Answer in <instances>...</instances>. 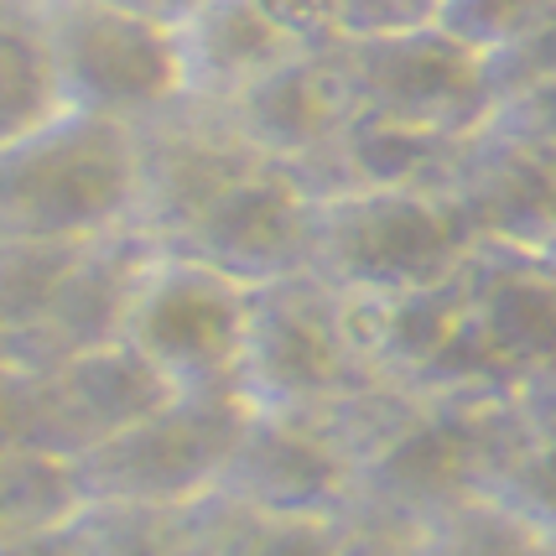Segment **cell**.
Instances as JSON below:
<instances>
[{
  "label": "cell",
  "mask_w": 556,
  "mask_h": 556,
  "mask_svg": "<svg viewBox=\"0 0 556 556\" xmlns=\"http://www.w3.org/2000/svg\"><path fill=\"white\" fill-rule=\"evenodd\" d=\"M63 110L146 125L188 99L177 31L115 0H37Z\"/></svg>",
  "instance_id": "8992f818"
},
{
  "label": "cell",
  "mask_w": 556,
  "mask_h": 556,
  "mask_svg": "<svg viewBox=\"0 0 556 556\" xmlns=\"http://www.w3.org/2000/svg\"><path fill=\"white\" fill-rule=\"evenodd\" d=\"M177 31L182 84L198 104H229L270 68L302 52V42L270 16L261 0H203Z\"/></svg>",
  "instance_id": "2e32d148"
},
{
  "label": "cell",
  "mask_w": 556,
  "mask_h": 556,
  "mask_svg": "<svg viewBox=\"0 0 556 556\" xmlns=\"http://www.w3.org/2000/svg\"><path fill=\"white\" fill-rule=\"evenodd\" d=\"M349 520L276 515L208 489L182 505V556H343Z\"/></svg>",
  "instance_id": "e0dca14e"
},
{
  "label": "cell",
  "mask_w": 556,
  "mask_h": 556,
  "mask_svg": "<svg viewBox=\"0 0 556 556\" xmlns=\"http://www.w3.org/2000/svg\"><path fill=\"white\" fill-rule=\"evenodd\" d=\"M250 401L240 390L172 395L167 406L78 458L89 505H188L208 494L240 442Z\"/></svg>",
  "instance_id": "9c48e42d"
},
{
  "label": "cell",
  "mask_w": 556,
  "mask_h": 556,
  "mask_svg": "<svg viewBox=\"0 0 556 556\" xmlns=\"http://www.w3.org/2000/svg\"><path fill=\"white\" fill-rule=\"evenodd\" d=\"M0 110H5V136L31 130L63 110L37 0H0Z\"/></svg>",
  "instance_id": "d6986e66"
},
{
  "label": "cell",
  "mask_w": 556,
  "mask_h": 556,
  "mask_svg": "<svg viewBox=\"0 0 556 556\" xmlns=\"http://www.w3.org/2000/svg\"><path fill=\"white\" fill-rule=\"evenodd\" d=\"M0 484H5V535L68 526L89 505L78 484V463L31 447H0Z\"/></svg>",
  "instance_id": "ffe728a7"
},
{
  "label": "cell",
  "mask_w": 556,
  "mask_h": 556,
  "mask_svg": "<svg viewBox=\"0 0 556 556\" xmlns=\"http://www.w3.org/2000/svg\"><path fill=\"white\" fill-rule=\"evenodd\" d=\"M468 323L509 380L556 364V270L526 244H473L463 261Z\"/></svg>",
  "instance_id": "5bb4252c"
},
{
  "label": "cell",
  "mask_w": 556,
  "mask_h": 556,
  "mask_svg": "<svg viewBox=\"0 0 556 556\" xmlns=\"http://www.w3.org/2000/svg\"><path fill=\"white\" fill-rule=\"evenodd\" d=\"M406 556H556V531L473 489L406 535Z\"/></svg>",
  "instance_id": "ac0fdd59"
},
{
  "label": "cell",
  "mask_w": 556,
  "mask_h": 556,
  "mask_svg": "<svg viewBox=\"0 0 556 556\" xmlns=\"http://www.w3.org/2000/svg\"><path fill=\"white\" fill-rule=\"evenodd\" d=\"M432 193L458 214L473 244L531 250L556 208V162L509 125L484 121L447 146Z\"/></svg>",
  "instance_id": "8fae6325"
},
{
  "label": "cell",
  "mask_w": 556,
  "mask_h": 556,
  "mask_svg": "<svg viewBox=\"0 0 556 556\" xmlns=\"http://www.w3.org/2000/svg\"><path fill=\"white\" fill-rule=\"evenodd\" d=\"M136 125L58 110L0 141V240L89 244L136 229Z\"/></svg>",
  "instance_id": "6da1fadb"
},
{
  "label": "cell",
  "mask_w": 556,
  "mask_h": 556,
  "mask_svg": "<svg viewBox=\"0 0 556 556\" xmlns=\"http://www.w3.org/2000/svg\"><path fill=\"white\" fill-rule=\"evenodd\" d=\"M5 556H89L84 552V535L78 526H52V531H31V535H5Z\"/></svg>",
  "instance_id": "603a6c76"
},
{
  "label": "cell",
  "mask_w": 556,
  "mask_h": 556,
  "mask_svg": "<svg viewBox=\"0 0 556 556\" xmlns=\"http://www.w3.org/2000/svg\"><path fill=\"white\" fill-rule=\"evenodd\" d=\"M214 489L255 509H276V515L343 520L349 489H354V463L343 458L339 442L323 432L313 416L250 406L240 442H235Z\"/></svg>",
  "instance_id": "7c38bea8"
},
{
  "label": "cell",
  "mask_w": 556,
  "mask_h": 556,
  "mask_svg": "<svg viewBox=\"0 0 556 556\" xmlns=\"http://www.w3.org/2000/svg\"><path fill=\"white\" fill-rule=\"evenodd\" d=\"M468 229L432 188H354L313 198L307 270L343 296H390L458 276Z\"/></svg>",
  "instance_id": "3957f363"
},
{
  "label": "cell",
  "mask_w": 556,
  "mask_h": 556,
  "mask_svg": "<svg viewBox=\"0 0 556 556\" xmlns=\"http://www.w3.org/2000/svg\"><path fill=\"white\" fill-rule=\"evenodd\" d=\"M432 5H437V0H421V11H427V16H432Z\"/></svg>",
  "instance_id": "4316f807"
},
{
  "label": "cell",
  "mask_w": 556,
  "mask_h": 556,
  "mask_svg": "<svg viewBox=\"0 0 556 556\" xmlns=\"http://www.w3.org/2000/svg\"><path fill=\"white\" fill-rule=\"evenodd\" d=\"M250 291L193 255L151 250L125 302L121 343L167 380L172 395L240 390Z\"/></svg>",
  "instance_id": "5b68a950"
},
{
  "label": "cell",
  "mask_w": 556,
  "mask_h": 556,
  "mask_svg": "<svg viewBox=\"0 0 556 556\" xmlns=\"http://www.w3.org/2000/svg\"><path fill=\"white\" fill-rule=\"evenodd\" d=\"M115 5L136 11V16H151V22H162V26H182L203 0H115Z\"/></svg>",
  "instance_id": "cb8c5ba5"
},
{
  "label": "cell",
  "mask_w": 556,
  "mask_h": 556,
  "mask_svg": "<svg viewBox=\"0 0 556 556\" xmlns=\"http://www.w3.org/2000/svg\"><path fill=\"white\" fill-rule=\"evenodd\" d=\"M531 250L541 255V261H546V266L556 270V208H552V218H546V229H541V240H535Z\"/></svg>",
  "instance_id": "484cf974"
},
{
  "label": "cell",
  "mask_w": 556,
  "mask_h": 556,
  "mask_svg": "<svg viewBox=\"0 0 556 556\" xmlns=\"http://www.w3.org/2000/svg\"><path fill=\"white\" fill-rule=\"evenodd\" d=\"M214 110L235 125V136L261 162L281 172H296L302 162H313L317 151L333 141V130L349 121L339 78L328 68L323 48H302L281 68H270L261 84H250L240 99L214 104Z\"/></svg>",
  "instance_id": "9a60e30c"
},
{
  "label": "cell",
  "mask_w": 556,
  "mask_h": 556,
  "mask_svg": "<svg viewBox=\"0 0 556 556\" xmlns=\"http://www.w3.org/2000/svg\"><path fill=\"white\" fill-rule=\"evenodd\" d=\"M343 556H406V541L375 535V531H354V526H349V546H343Z\"/></svg>",
  "instance_id": "d4e9b609"
},
{
  "label": "cell",
  "mask_w": 556,
  "mask_h": 556,
  "mask_svg": "<svg viewBox=\"0 0 556 556\" xmlns=\"http://www.w3.org/2000/svg\"><path fill=\"white\" fill-rule=\"evenodd\" d=\"M359 380H369V369L343 291L313 270L250 291L240 354V395L250 406L317 416Z\"/></svg>",
  "instance_id": "277c9868"
},
{
  "label": "cell",
  "mask_w": 556,
  "mask_h": 556,
  "mask_svg": "<svg viewBox=\"0 0 556 556\" xmlns=\"http://www.w3.org/2000/svg\"><path fill=\"white\" fill-rule=\"evenodd\" d=\"M73 526L89 556H182V505H84Z\"/></svg>",
  "instance_id": "44dd1931"
},
{
  "label": "cell",
  "mask_w": 556,
  "mask_h": 556,
  "mask_svg": "<svg viewBox=\"0 0 556 556\" xmlns=\"http://www.w3.org/2000/svg\"><path fill=\"white\" fill-rule=\"evenodd\" d=\"M307 218H313V198L302 193L291 172L255 167L172 250L235 276L240 287H266L307 270Z\"/></svg>",
  "instance_id": "4fadbf2b"
},
{
  "label": "cell",
  "mask_w": 556,
  "mask_h": 556,
  "mask_svg": "<svg viewBox=\"0 0 556 556\" xmlns=\"http://www.w3.org/2000/svg\"><path fill=\"white\" fill-rule=\"evenodd\" d=\"M552 11L556 0H437L427 22L442 26L468 52L489 58V52L509 48L515 37H526L535 22H546Z\"/></svg>",
  "instance_id": "7402d4cb"
},
{
  "label": "cell",
  "mask_w": 556,
  "mask_h": 556,
  "mask_svg": "<svg viewBox=\"0 0 556 556\" xmlns=\"http://www.w3.org/2000/svg\"><path fill=\"white\" fill-rule=\"evenodd\" d=\"M156 244L121 229L89 244L0 240V364H42L121 343L125 302Z\"/></svg>",
  "instance_id": "7a4b0ae2"
},
{
  "label": "cell",
  "mask_w": 556,
  "mask_h": 556,
  "mask_svg": "<svg viewBox=\"0 0 556 556\" xmlns=\"http://www.w3.org/2000/svg\"><path fill=\"white\" fill-rule=\"evenodd\" d=\"M323 52L339 78L349 115L412 125V130H432V136H463V130L484 125L494 110L484 58L453 42L432 22L390 26V31H369V37H339Z\"/></svg>",
  "instance_id": "52a82bcc"
},
{
  "label": "cell",
  "mask_w": 556,
  "mask_h": 556,
  "mask_svg": "<svg viewBox=\"0 0 556 556\" xmlns=\"http://www.w3.org/2000/svg\"><path fill=\"white\" fill-rule=\"evenodd\" d=\"M167 401V380L130 343H104L42 369L0 364V447L78 463Z\"/></svg>",
  "instance_id": "ba28073f"
},
{
  "label": "cell",
  "mask_w": 556,
  "mask_h": 556,
  "mask_svg": "<svg viewBox=\"0 0 556 556\" xmlns=\"http://www.w3.org/2000/svg\"><path fill=\"white\" fill-rule=\"evenodd\" d=\"M136 235H146L156 250H172L255 167H270L235 136V125L214 104L198 99H182L177 110L136 125Z\"/></svg>",
  "instance_id": "30bf717a"
}]
</instances>
